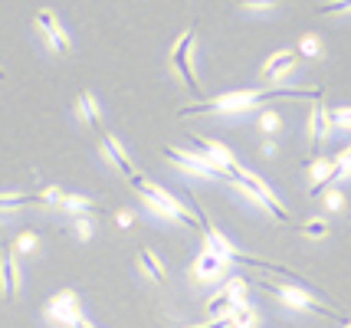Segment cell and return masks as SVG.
Returning <instances> with one entry per match:
<instances>
[{"label":"cell","instance_id":"6da1fadb","mask_svg":"<svg viewBox=\"0 0 351 328\" xmlns=\"http://www.w3.org/2000/svg\"><path fill=\"white\" fill-rule=\"evenodd\" d=\"M273 99H322V89H286V86H273V89H237V92H223L214 99H204L194 105H184L181 115H197V112H223V115H243V112L263 109Z\"/></svg>","mask_w":351,"mask_h":328},{"label":"cell","instance_id":"7a4b0ae2","mask_svg":"<svg viewBox=\"0 0 351 328\" xmlns=\"http://www.w3.org/2000/svg\"><path fill=\"white\" fill-rule=\"evenodd\" d=\"M132 188L141 194V201H145V207L152 210L154 217H161V220H178V223H184V227H191V230H197V223L200 220H194L191 217V210L184 207L171 190H165V188H158V184H152L148 177H138Z\"/></svg>","mask_w":351,"mask_h":328},{"label":"cell","instance_id":"3957f363","mask_svg":"<svg viewBox=\"0 0 351 328\" xmlns=\"http://www.w3.org/2000/svg\"><path fill=\"white\" fill-rule=\"evenodd\" d=\"M233 188H237V190H243V194L250 197V201L256 203V207H263L266 214H273V217L279 220V223H289V210H286V207L279 203V197H276V190L269 188L266 181H263L260 174L243 171V168H240V174L233 177Z\"/></svg>","mask_w":351,"mask_h":328},{"label":"cell","instance_id":"277c9868","mask_svg":"<svg viewBox=\"0 0 351 328\" xmlns=\"http://www.w3.org/2000/svg\"><path fill=\"white\" fill-rule=\"evenodd\" d=\"M273 296H279L282 305H289V309H299V312H315V315H328V318H335V309H328V305H322L319 296H312L308 289L302 286H282V282H263Z\"/></svg>","mask_w":351,"mask_h":328},{"label":"cell","instance_id":"5b68a950","mask_svg":"<svg viewBox=\"0 0 351 328\" xmlns=\"http://www.w3.org/2000/svg\"><path fill=\"white\" fill-rule=\"evenodd\" d=\"M165 157L174 161L178 168H184L187 174H197V177H207V181H230L207 155H194V151H181V148H165Z\"/></svg>","mask_w":351,"mask_h":328},{"label":"cell","instance_id":"8992f818","mask_svg":"<svg viewBox=\"0 0 351 328\" xmlns=\"http://www.w3.org/2000/svg\"><path fill=\"white\" fill-rule=\"evenodd\" d=\"M191 60H194V30H184L181 40L174 43V49H171V66L184 76V82H187L191 92H200L197 73H194V63H191Z\"/></svg>","mask_w":351,"mask_h":328},{"label":"cell","instance_id":"52a82bcc","mask_svg":"<svg viewBox=\"0 0 351 328\" xmlns=\"http://www.w3.org/2000/svg\"><path fill=\"white\" fill-rule=\"evenodd\" d=\"M43 315L49 318V322H56V325L73 328L79 315H86V312H82V305H79L76 292H73V289H62V292H56V296L46 302V312Z\"/></svg>","mask_w":351,"mask_h":328},{"label":"cell","instance_id":"ba28073f","mask_svg":"<svg viewBox=\"0 0 351 328\" xmlns=\"http://www.w3.org/2000/svg\"><path fill=\"white\" fill-rule=\"evenodd\" d=\"M36 30L43 33V40L49 43V49H53V53H69V49H73V43H69V33L62 30L60 20L49 14V10L36 14Z\"/></svg>","mask_w":351,"mask_h":328},{"label":"cell","instance_id":"9c48e42d","mask_svg":"<svg viewBox=\"0 0 351 328\" xmlns=\"http://www.w3.org/2000/svg\"><path fill=\"white\" fill-rule=\"evenodd\" d=\"M197 141V148L200 151H204V155L210 157V161H214L217 168H220V171L227 174L230 177V184H233V177H237V174H240V161H237V157L230 155V148H223V144H220V141H210V138H194Z\"/></svg>","mask_w":351,"mask_h":328},{"label":"cell","instance_id":"30bf717a","mask_svg":"<svg viewBox=\"0 0 351 328\" xmlns=\"http://www.w3.org/2000/svg\"><path fill=\"white\" fill-rule=\"evenodd\" d=\"M308 171H312V190H308L312 197H322L335 181H341V171H338L335 157H319V161H312Z\"/></svg>","mask_w":351,"mask_h":328},{"label":"cell","instance_id":"8fae6325","mask_svg":"<svg viewBox=\"0 0 351 328\" xmlns=\"http://www.w3.org/2000/svg\"><path fill=\"white\" fill-rule=\"evenodd\" d=\"M227 269H230V263L223 256H217L214 250H204V253H197V260H194V279H200V282L227 279Z\"/></svg>","mask_w":351,"mask_h":328},{"label":"cell","instance_id":"7c38bea8","mask_svg":"<svg viewBox=\"0 0 351 328\" xmlns=\"http://www.w3.org/2000/svg\"><path fill=\"white\" fill-rule=\"evenodd\" d=\"M102 151H106V157L112 161V164H115V168H119V171L125 174V177H128V181H132V184H135L138 177H141V174H138V168L132 164V157H128V151L122 148V141L115 138V135H108V131H102Z\"/></svg>","mask_w":351,"mask_h":328},{"label":"cell","instance_id":"4fadbf2b","mask_svg":"<svg viewBox=\"0 0 351 328\" xmlns=\"http://www.w3.org/2000/svg\"><path fill=\"white\" fill-rule=\"evenodd\" d=\"M299 49H279V53H273L269 56V63L263 66V79H269V82H276V79H282V76H289L292 69L299 66Z\"/></svg>","mask_w":351,"mask_h":328},{"label":"cell","instance_id":"5bb4252c","mask_svg":"<svg viewBox=\"0 0 351 328\" xmlns=\"http://www.w3.org/2000/svg\"><path fill=\"white\" fill-rule=\"evenodd\" d=\"M0 289L3 296H20V269L14 263L10 247H3V256H0Z\"/></svg>","mask_w":351,"mask_h":328},{"label":"cell","instance_id":"9a60e30c","mask_svg":"<svg viewBox=\"0 0 351 328\" xmlns=\"http://www.w3.org/2000/svg\"><path fill=\"white\" fill-rule=\"evenodd\" d=\"M138 266L145 269V276L152 282H158V286H165L168 282V269H165V263H161V256L152 250H141L138 253Z\"/></svg>","mask_w":351,"mask_h":328},{"label":"cell","instance_id":"2e32d148","mask_svg":"<svg viewBox=\"0 0 351 328\" xmlns=\"http://www.w3.org/2000/svg\"><path fill=\"white\" fill-rule=\"evenodd\" d=\"M33 203H46L43 201V190H40V194H23V190H14V194H0V214L23 210V207H33Z\"/></svg>","mask_w":351,"mask_h":328},{"label":"cell","instance_id":"e0dca14e","mask_svg":"<svg viewBox=\"0 0 351 328\" xmlns=\"http://www.w3.org/2000/svg\"><path fill=\"white\" fill-rule=\"evenodd\" d=\"M328 128H332V112L315 105V109L308 112V138H312V144H319L328 135Z\"/></svg>","mask_w":351,"mask_h":328},{"label":"cell","instance_id":"ac0fdd59","mask_svg":"<svg viewBox=\"0 0 351 328\" xmlns=\"http://www.w3.org/2000/svg\"><path fill=\"white\" fill-rule=\"evenodd\" d=\"M60 207L73 220H76V217H86V214H95V210H99V203L89 201V197H82V194H62Z\"/></svg>","mask_w":351,"mask_h":328},{"label":"cell","instance_id":"d6986e66","mask_svg":"<svg viewBox=\"0 0 351 328\" xmlns=\"http://www.w3.org/2000/svg\"><path fill=\"white\" fill-rule=\"evenodd\" d=\"M233 309H237V299L230 296L227 289L214 292V299L207 302V315H210V322H217V318H230V315H233Z\"/></svg>","mask_w":351,"mask_h":328},{"label":"cell","instance_id":"ffe728a7","mask_svg":"<svg viewBox=\"0 0 351 328\" xmlns=\"http://www.w3.org/2000/svg\"><path fill=\"white\" fill-rule=\"evenodd\" d=\"M79 115H82V122H89L92 128H102V115H99V102H95V95L92 92H82L76 102Z\"/></svg>","mask_w":351,"mask_h":328},{"label":"cell","instance_id":"44dd1931","mask_svg":"<svg viewBox=\"0 0 351 328\" xmlns=\"http://www.w3.org/2000/svg\"><path fill=\"white\" fill-rule=\"evenodd\" d=\"M256 325H260V315H256V309L250 302L237 305L233 315H230V328H256Z\"/></svg>","mask_w":351,"mask_h":328},{"label":"cell","instance_id":"7402d4cb","mask_svg":"<svg viewBox=\"0 0 351 328\" xmlns=\"http://www.w3.org/2000/svg\"><path fill=\"white\" fill-rule=\"evenodd\" d=\"M223 289H227L230 296L237 299V305H243V302H246V292H250V286H246L243 276H230V279L223 282Z\"/></svg>","mask_w":351,"mask_h":328},{"label":"cell","instance_id":"603a6c76","mask_svg":"<svg viewBox=\"0 0 351 328\" xmlns=\"http://www.w3.org/2000/svg\"><path fill=\"white\" fill-rule=\"evenodd\" d=\"M319 53H322V40H319V36H312V33H308V36H302V43H299V56L315 60Z\"/></svg>","mask_w":351,"mask_h":328},{"label":"cell","instance_id":"cb8c5ba5","mask_svg":"<svg viewBox=\"0 0 351 328\" xmlns=\"http://www.w3.org/2000/svg\"><path fill=\"white\" fill-rule=\"evenodd\" d=\"M36 243H40V234H33V230H23V234L14 240V250L33 253V250H36Z\"/></svg>","mask_w":351,"mask_h":328},{"label":"cell","instance_id":"d4e9b609","mask_svg":"<svg viewBox=\"0 0 351 328\" xmlns=\"http://www.w3.org/2000/svg\"><path fill=\"white\" fill-rule=\"evenodd\" d=\"M302 234L312 236V240H322V236H328V220H322V217L308 220L306 227H302Z\"/></svg>","mask_w":351,"mask_h":328},{"label":"cell","instance_id":"484cf974","mask_svg":"<svg viewBox=\"0 0 351 328\" xmlns=\"http://www.w3.org/2000/svg\"><path fill=\"white\" fill-rule=\"evenodd\" d=\"M279 125H282V118H279L273 109H263V115H260V128H263V131H266V135H276V131H279Z\"/></svg>","mask_w":351,"mask_h":328},{"label":"cell","instance_id":"4316f807","mask_svg":"<svg viewBox=\"0 0 351 328\" xmlns=\"http://www.w3.org/2000/svg\"><path fill=\"white\" fill-rule=\"evenodd\" d=\"M73 234L86 243V240H92V234H95V223H92L89 217H76V220H73Z\"/></svg>","mask_w":351,"mask_h":328},{"label":"cell","instance_id":"83f0119b","mask_svg":"<svg viewBox=\"0 0 351 328\" xmlns=\"http://www.w3.org/2000/svg\"><path fill=\"white\" fill-rule=\"evenodd\" d=\"M341 207H345V194H341V190H328V194H325V210L335 214V210H341Z\"/></svg>","mask_w":351,"mask_h":328},{"label":"cell","instance_id":"f1b7e54d","mask_svg":"<svg viewBox=\"0 0 351 328\" xmlns=\"http://www.w3.org/2000/svg\"><path fill=\"white\" fill-rule=\"evenodd\" d=\"M332 128H351V109L332 112Z\"/></svg>","mask_w":351,"mask_h":328},{"label":"cell","instance_id":"f546056e","mask_svg":"<svg viewBox=\"0 0 351 328\" xmlns=\"http://www.w3.org/2000/svg\"><path fill=\"white\" fill-rule=\"evenodd\" d=\"M335 161H338V171H341V177H351V144L335 157Z\"/></svg>","mask_w":351,"mask_h":328},{"label":"cell","instance_id":"4dcf8cb0","mask_svg":"<svg viewBox=\"0 0 351 328\" xmlns=\"http://www.w3.org/2000/svg\"><path fill=\"white\" fill-rule=\"evenodd\" d=\"M276 3H269V0H256V3H243V10H250V14H266V10H273Z\"/></svg>","mask_w":351,"mask_h":328},{"label":"cell","instance_id":"1f68e13d","mask_svg":"<svg viewBox=\"0 0 351 328\" xmlns=\"http://www.w3.org/2000/svg\"><path fill=\"white\" fill-rule=\"evenodd\" d=\"M319 14H351V3H325L319 7Z\"/></svg>","mask_w":351,"mask_h":328},{"label":"cell","instance_id":"d6a6232c","mask_svg":"<svg viewBox=\"0 0 351 328\" xmlns=\"http://www.w3.org/2000/svg\"><path fill=\"white\" fill-rule=\"evenodd\" d=\"M194 328H230V318H217V322H204V325H194Z\"/></svg>","mask_w":351,"mask_h":328},{"label":"cell","instance_id":"836d02e7","mask_svg":"<svg viewBox=\"0 0 351 328\" xmlns=\"http://www.w3.org/2000/svg\"><path fill=\"white\" fill-rule=\"evenodd\" d=\"M132 217H135L132 210H122V214H119V223H122V227H132Z\"/></svg>","mask_w":351,"mask_h":328},{"label":"cell","instance_id":"e575fe53","mask_svg":"<svg viewBox=\"0 0 351 328\" xmlns=\"http://www.w3.org/2000/svg\"><path fill=\"white\" fill-rule=\"evenodd\" d=\"M345 328H351V322H345Z\"/></svg>","mask_w":351,"mask_h":328},{"label":"cell","instance_id":"d590c367","mask_svg":"<svg viewBox=\"0 0 351 328\" xmlns=\"http://www.w3.org/2000/svg\"><path fill=\"white\" fill-rule=\"evenodd\" d=\"M0 79H3V69H0Z\"/></svg>","mask_w":351,"mask_h":328}]
</instances>
